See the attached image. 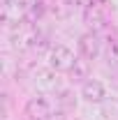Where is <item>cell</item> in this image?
Here are the masks:
<instances>
[{"label":"cell","mask_w":118,"mask_h":120,"mask_svg":"<svg viewBox=\"0 0 118 120\" xmlns=\"http://www.w3.org/2000/svg\"><path fill=\"white\" fill-rule=\"evenodd\" d=\"M74 60H76V56L67 44H53L46 51V65L51 69H56L58 74H70Z\"/></svg>","instance_id":"6da1fadb"},{"label":"cell","mask_w":118,"mask_h":120,"mask_svg":"<svg viewBox=\"0 0 118 120\" xmlns=\"http://www.w3.org/2000/svg\"><path fill=\"white\" fill-rule=\"evenodd\" d=\"M23 113L28 116V120H51L56 116L53 113V102L42 92L28 97V102L23 106Z\"/></svg>","instance_id":"7a4b0ae2"},{"label":"cell","mask_w":118,"mask_h":120,"mask_svg":"<svg viewBox=\"0 0 118 120\" xmlns=\"http://www.w3.org/2000/svg\"><path fill=\"white\" fill-rule=\"evenodd\" d=\"M30 7H32V0H2V23L5 26H12L23 21L26 14H30Z\"/></svg>","instance_id":"3957f363"},{"label":"cell","mask_w":118,"mask_h":120,"mask_svg":"<svg viewBox=\"0 0 118 120\" xmlns=\"http://www.w3.org/2000/svg\"><path fill=\"white\" fill-rule=\"evenodd\" d=\"M79 97H81L86 104H102L104 99L109 97V92H106V86H104L100 79H93V76H90L88 81L81 83Z\"/></svg>","instance_id":"277c9868"},{"label":"cell","mask_w":118,"mask_h":120,"mask_svg":"<svg viewBox=\"0 0 118 120\" xmlns=\"http://www.w3.org/2000/svg\"><path fill=\"white\" fill-rule=\"evenodd\" d=\"M76 49H79V56L86 60H97L100 53H102V42L97 37V32H83L76 42Z\"/></svg>","instance_id":"5b68a950"},{"label":"cell","mask_w":118,"mask_h":120,"mask_svg":"<svg viewBox=\"0 0 118 120\" xmlns=\"http://www.w3.org/2000/svg\"><path fill=\"white\" fill-rule=\"evenodd\" d=\"M32 81H35L37 88H42V90H58V72L51 69L49 65L35 67V72H32Z\"/></svg>","instance_id":"8992f818"},{"label":"cell","mask_w":118,"mask_h":120,"mask_svg":"<svg viewBox=\"0 0 118 120\" xmlns=\"http://www.w3.org/2000/svg\"><path fill=\"white\" fill-rule=\"evenodd\" d=\"M83 23L88 26L90 32H102V30H106V16L100 9V5H86L83 7Z\"/></svg>","instance_id":"52a82bcc"},{"label":"cell","mask_w":118,"mask_h":120,"mask_svg":"<svg viewBox=\"0 0 118 120\" xmlns=\"http://www.w3.org/2000/svg\"><path fill=\"white\" fill-rule=\"evenodd\" d=\"M88 79H90V60L76 56L72 69H70V81H72V83H83V81H88Z\"/></svg>","instance_id":"ba28073f"},{"label":"cell","mask_w":118,"mask_h":120,"mask_svg":"<svg viewBox=\"0 0 118 120\" xmlns=\"http://www.w3.org/2000/svg\"><path fill=\"white\" fill-rule=\"evenodd\" d=\"M56 106L60 111H74L76 109V95L70 88H58L56 90Z\"/></svg>","instance_id":"9c48e42d"},{"label":"cell","mask_w":118,"mask_h":120,"mask_svg":"<svg viewBox=\"0 0 118 120\" xmlns=\"http://www.w3.org/2000/svg\"><path fill=\"white\" fill-rule=\"evenodd\" d=\"M100 116L102 120H118V95H109L100 104Z\"/></svg>","instance_id":"30bf717a"},{"label":"cell","mask_w":118,"mask_h":120,"mask_svg":"<svg viewBox=\"0 0 118 120\" xmlns=\"http://www.w3.org/2000/svg\"><path fill=\"white\" fill-rule=\"evenodd\" d=\"M51 9V5H49V0H32V7H30V16L32 19H42Z\"/></svg>","instance_id":"8fae6325"},{"label":"cell","mask_w":118,"mask_h":120,"mask_svg":"<svg viewBox=\"0 0 118 120\" xmlns=\"http://www.w3.org/2000/svg\"><path fill=\"white\" fill-rule=\"evenodd\" d=\"M106 60H109V65L118 67V37H111L106 42Z\"/></svg>","instance_id":"7c38bea8"}]
</instances>
